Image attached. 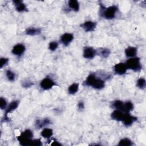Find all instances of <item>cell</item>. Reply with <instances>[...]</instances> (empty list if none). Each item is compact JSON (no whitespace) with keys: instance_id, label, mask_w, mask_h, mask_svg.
<instances>
[{"instance_id":"17","label":"cell","mask_w":146,"mask_h":146,"mask_svg":"<svg viewBox=\"0 0 146 146\" xmlns=\"http://www.w3.org/2000/svg\"><path fill=\"white\" fill-rule=\"evenodd\" d=\"M41 30L39 28H34V27L28 28L26 31V34L29 35H31V36L38 35L39 33H41Z\"/></svg>"},{"instance_id":"31","label":"cell","mask_w":146,"mask_h":146,"mask_svg":"<svg viewBox=\"0 0 146 146\" xmlns=\"http://www.w3.org/2000/svg\"><path fill=\"white\" fill-rule=\"evenodd\" d=\"M78 106L79 109H80V110H82V109H84V104H83V103L82 102H79V103H78Z\"/></svg>"},{"instance_id":"3","label":"cell","mask_w":146,"mask_h":146,"mask_svg":"<svg viewBox=\"0 0 146 146\" xmlns=\"http://www.w3.org/2000/svg\"><path fill=\"white\" fill-rule=\"evenodd\" d=\"M127 69L134 71H139L141 69L140 60L139 58L133 57L128 60L125 64Z\"/></svg>"},{"instance_id":"24","label":"cell","mask_w":146,"mask_h":146,"mask_svg":"<svg viewBox=\"0 0 146 146\" xmlns=\"http://www.w3.org/2000/svg\"><path fill=\"white\" fill-rule=\"evenodd\" d=\"M50 123V121L48 119H45L43 120H38L36 124L37 126L39 128H41L42 127H43L45 125H47L48 124Z\"/></svg>"},{"instance_id":"4","label":"cell","mask_w":146,"mask_h":146,"mask_svg":"<svg viewBox=\"0 0 146 146\" xmlns=\"http://www.w3.org/2000/svg\"><path fill=\"white\" fill-rule=\"evenodd\" d=\"M101 9L103 10L102 15V16L107 20H111L115 18L116 13L118 10V7L115 5H113L106 8L102 5H101Z\"/></svg>"},{"instance_id":"11","label":"cell","mask_w":146,"mask_h":146,"mask_svg":"<svg viewBox=\"0 0 146 146\" xmlns=\"http://www.w3.org/2000/svg\"><path fill=\"white\" fill-rule=\"evenodd\" d=\"M136 120V118L131 116L129 113H125L122 122L126 126H130Z\"/></svg>"},{"instance_id":"21","label":"cell","mask_w":146,"mask_h":146,"mask_svg":"<svg viewBox=\"0 0 146 146\" xmlns=\"http://www.w3.org/2000/svg\"><path fill=\"white\" fill-rule=\"evenodd\" d=\"M123 105L124 102L120 101H115V102H113V106L118 110H120L123 112Z\"/></svg>"},{"instance_id":"9","label":"cell","mask_w":146,"mask_h":146,"mask_svg":"<svg viewBox=\"0 0 146 146\" xmlns=\"http://www.w3.org/2000/svg\"><path fill=\"white\" fill-rule=\"evenodd\" d=\"M81 26L86 32L92 31L95 30L96 26V24L92 21H87L81 25Z\"/></svg>"},{"instance_id":"23","label":"cell","mask_w":146,"mask_h":146,"mask_svg":"<svg viewBox=\"0 0 146 146\" xmlns=\"http://www.w3.org/2000/svg\"><path fill=\"white\" fill-rule=\"evenodd\" d=\"M145 80L144 78H139L136 83L137 86L140 88V89H144L145 87Z\"/></svg>"},{"instance_id":"5","label":"cell","mask_w":146,"mask_h":146,"mask_svg":"<svg viewBox=\"0 0 146 146\" xmlns=\"http://www.w3.org/2000/svg\"><path fill=\"white\" fill-rule=\"evenodd\" d=\"M56 85V83L50 78H45L40 83L41 87L44 90H48Z\"/></svg>"},{"instance_id":"28","label":"cell","mask_w":146,"mask_h":146,"mask_svg":"<svg viewBox=\"0 0 146 146\" xmlns=\"http://www.w3.org/2000/svg\"><path fill=\"white\" fill-rule=\"evenodd\" d=\"M7 106V101L5 100V99L3 98H1V100H0V107H1L2 110H4V109H5Z\"/></svg>"},{"instance_id":"1","label":"cell","mask_w":146,"mask_h":146,"mask_svg":"<svg viewBox=\"0 0 146 146\" xmlns=\"http://www.w3.org/2000/svg\"><path fill=\"white\" fill-rule=\"evenodd\" d=\"M84 83L86 86L92 87L95 89L101 90L105 86V83L104 81L102 79L97 78L94 74H90L86 80L84 82Z\"/></svg>"},{"instance_id":"10","label":"cell","mask_w":146,"mask_h":146,"mask_svg":"<svg viewBox=\"0 0 146 146\" xmlns=\"http://www.w3.org/2000/svg\"><path fill=\"white\" fill-rule=\"evenodd\" d=\"M74 36L70 33H65L61 37V42L65 46H68L73 40Z\"/></svg>"},{"instance_id":"29","label":"cell","mask_w":146,"mask_h":146,"mask_svg":"<svg viewBox=\"0 0 146 146\" xmlns=\"http://www.w3.org/2000/svg\"><path fill=\"white\" fill-rule=\"evenodd\" d=\"M9 60L8 58H2L0 60V68L2 69L4 66H5L6 65H7V64L8 63Z\"/></svg>"},{"instance_id":"19","label":"cell","mask_w":146,"mask_h":146,"mask_svg":"<svg viewBox=\"0 0 146 146\" xmlns=\"http://www.w3.org/2000/svg\"><path fill=\"white\" fill-rule=\"evenodd\" d=\"M53 134V130L50 128H45L41 132V135L45 138H50Z\"/></svg>"},{"instance_id":"27","label":"cell","mask_w":146,"mask_h":146,"mask_svg":"<svg viewBox=\"0 0 146 146\" xmlns=\"http://www.w3.org/2000/svg\"><path fill=\"white\" fill-rule=\"evenodd\" d=\"M110 50L106 49V48H103L102 50L100 51V54L104 58H106L109 55H110Z\"/></svg>"},{"instance_id":"16","label":"cell","mask_w":146,"mask_h":146,"mask_svg":"<svg viewBox=\"0 0 146 146\" xmlns=\"http://www.w3.org/2000/svg\"><path fill=\"white\" fill-rule=\"evenodd\" d=\"M14 3L16 7V10L18 12H22L26 10V6L22 3L21 1H14Z\"/></svg>"},{"instance_id":"20","label":"cell","mask_w":146,"mask_h":146,"mask_svg":"<svg viewBox=\"0 0 146 146\" xmlns=\"http://www.w3.org/2000/svg\"><path fill=\"white\" fill-rule=\"evenodd\" d=\"M78 89H79V84L78 83H73L69 87L68 92L70 94L74 95L78 92Z\"/></svg>"},{"instance_id":"18","label":"cell","mask_w":146,"mask_h":146,"mask_svg":"<svg viewBox=\"0 0 146 146\" xmlns=\"http://www.w3.org/2000/svg\"><path fill=\"white\" fill-rule=\"evenodd\" d=\"M134 109V105L131 102H124L123 113H129Z\"/></svg>"},{"instance_id":"2","label":"cell","mask_w":146,"mask_h":146,"mask_svg":"<svg viewBox=\"0 0 146 146\" xmlns=\"http://www.w3.org/2000/svg\"><path fill=\"white\" fill-rule=\"evenodd\" d=\"M33 137V132L30 130H27L18 136L17 139L22 145H30Z\"/></svg>"},{"instance_id":"15","label":"cell","mask_w":146,"mask_h":146,"mask_svg":"<svg viewBox=\"0 0 146 146\" xmlns=\"http://www.w3.org/2000/svg\"><path fill=\"white\" fill-rule=\"evenodd\" d=\"M69 7L70 9L75 12H78L79 9V4L76 0H70L68 3Z\"/></svg>"},{"instance_id":"14","label":"cell","mask_w":146,"mask_h":146,"mask_svg":"<svg viewBox=\"0 0 146 146\" xmlns=\"http://www.w3.org/2000/svg\"><path fill=\"white\" fill-rule=\"evenodd\" d=\"M137 53V48L135 47H128L125 50V54L127 57L133 58L135 57Z\"/></svg>"},{"instance_id":"25","label":"cell","mask_w":146,"mask_h":146,"mask_svg":"<svg viewBox=\"0 0 146 146\" xmlns=\"http://www.w3.org/2000/svg\"><path fill=\"white\" fill-rule=\"evenodd\" d=\"M6 75H7V77L9 81H14L15 78H16V75H15V74L13 72H12L10 70H7V72H6Z\"/></svg>"},{"instance_id":"22","label":"cell","mask_w":146,"mask_h":146,"mask_svg":"<svg viewBox=\"0 0 146 146\" xmlns=\"http://www.w3.org/2000/svg\"><path fill=\"white\" fill-rule=\"evenodd\" d=\"M131 145L132 141L128 138H124L122 139L119 143V145L121 146H130Z\"/></svg>"},{"instance_id":"13","label":"cell","mask_w":146,"mask_h":146,"mask_svg":"<svg viewBox=\"0 0 146 146\" xmlns=\"http://www.w3.org/2000/svg\"><path fill=\"white\" fill-rule=\"evenodd\" d=\"M124 114L125 113H123L122 111H121L120 110H116L111 114V118L117 121H122V122L124 116Z\"/></svg>"},{"instance_id":"26","label":"cell","mask_w":146,"mask_h":146,"mask_svg":"<svg viewBox=\"0 0 146 146\" xmlns=\"http://www.w3.org/2000/svg\"><path fill=\"white\" fill-rule=\"evenodd\" d=\"M58 46V44L56 42H52L50 43L49 46H48V48L51 51H55Z\"/></svg>"},{"instance_id":"6","label":"cell","mask_w":146,"mask_h":146,"mask_svg":"<svg viewBox=\"0 0 146 146\" xmlns=\"http://www.w3.org/2000/svg\"><path fill=\"white\" fill-rule=\"evenodd\" d=\"M25 46L21 43L17 44L15 45L13 49H12V53L17 56H21L22 54L24 53L25 52Z\"/></svg>"},{"instance_id":"12","label":"cell","mask_w":146,"mask_h":146,"mask_svg":"<svg viewBox=\"0 0 146 146\" xmlns=\"http://www.w3.org/2000/svg\"><path fill=\"white\" fill-rule=\"evenodd\" d=\"M18 104H19V102H18V101H13L9 104V106L7 109L5 113V120L8 119V114L9 113H11L12 111H13V110H14L15 109H16L18 106Z\"/></svg>"},{"instance_id":"30","label":"cell","mask_w":146,"mask_h":146,"mask_svg":"<svg viewBox=\"0 0 146 146\" xmlns=\"http://www.w3.org/2000/svg\"><path fill=\"white\" fill-rule=\"evenodd\" d=\"M41 145H42V143H41V139H35V140H32L30 145L39 146Z\"/></svg>"},{"instance_id":"7","label":"cell","mask_w":146,"mask_h":146,"mask_svg":"<svg viewBox=\"0 0 146 146\" xmlns=\"http://www.w3.org/2000/svg\"><path fill=\"white\" fill-rule=\"evenodd\" d=\"M96 52L92 47H85L83 51V57L86 59H92L96 55Z\"/></svg>"},{"instance_id":"32","label":"cell","mask_w":146,"mask_h":146,"mask_svg":"<svg viewBox=\"0 0 146 146\" xmlns=\"http://www.w3.org/2000/svg\"><path fill=\"white\" fill-rule=\"evenodd\" d=\"M51 145H61V144L60 143H58V141H54L53 143H52L51 144Z\"/></svg>"},{"instance_id":"8","label":"cell","mask_w":146,"mask_h":146,"mask_svg":"<svg viewBox=\"0 0 146 146\" xmlns=\"http://www.w3.org/2000/svg\"><path fill=\"white\" fill-rule=\"evenodd\" d=\"M127 70V67L125 64H123V63H119L115 65L114 66L115 73L120 75L126 74Z\"/></svg>"}]
</instances>
